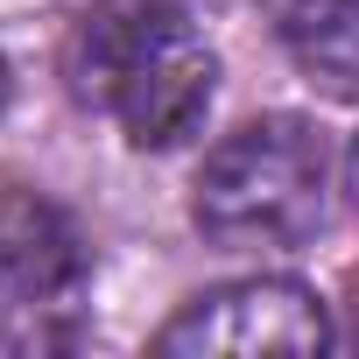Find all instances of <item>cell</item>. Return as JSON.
Masks as SVG:
<instances>
[{
  "instance_id": "cell-4",
  "label": "cell",
  "mask_w": 359,
  "mask_h": 359,
  "mask_svg": "<svg viewBox=\"0 0 359 359\" xmlns=\"http://www.w3.org/2000/svg\"><path fill=\"white\" fill-rule=\"evenodd\" d=\"M162 352H324L331 317L310 282L296 275H247L226 289H205L155 331Z\"/></svg>"
},
{
  "instance_id": "cell-2",
  "label": "cell",
  "mask_w": 359,
  "mask_h": 359,
  "mask_svg": "<svg viewBox=\"0 0 359 359\" xmlns=\"http://www.w3.org/2000/svg\"><path fill=\"white\" fill-rule=\"evenodd\" d=\"M331 148L296 113L233 127L191 184V219L219 254H289L324 226Z\"/></svg>"
},
{
  "instance_id": "cell-1",
  "label": "cell",
  "mask_w": 359,
  "mask_h": 359,
  "mask_svg": "<svg viewBox=\"0 0 359 359\" xmlns=\"http://www.w3.org/2000/svg\"><path fill=\"white\" fill-rule=\"evenodd\" d=\"M71 92L134 148H176L212 113L219 57L176 0H99L71 29Z\"/></svg>"
},
{
  "instance_id": "cell-5",
  "label": "cell",
  "mask_w": 359,
  "mask_h": 359,
  "mask_svg": "<svg viewBox=\"0 0 359 359\" xmlns=\"http://www.w3.org/2000/svg\"><path fill=\"white\" fill-rule=\"evenodd\" d=\"M282 43L317 92L359 106V0H296Z\"/></svg>"
},
{
  "instance_id": "cell-6",
  "label": "cell",
  "mask_w": 359,
  "mask_h": 359,
  "mask_svg": "<svg viewBox=\"0 0 359 359\" xmlns=\"http://www.w3.org/2000/svg\"><path fill=\"white\" fill-rule=\"evenodd\" d=\"M345 191H352V205H359V134H352V155H345Z\"/></svg>"
},
{
  "instance_id": "cell-3",
  "label": "cell",
  "mask_w": 359,
  "mask_h": 359,
  "mask_svg": "<svg viewBox=\"0 0 359 359\" xmlns=\"http://www.w3.org/2000/svg\"><path fill=\"white\" fill-rule=\"evenodd\" d=\"M92 261L64 205L43 191H0V338H57L50 317H71Z\"/></svg>"
},
{
  "instance_id": "cell-7",
  "label": "cell",
  "mask_w": 359,
  "mask_h": 359,
  "mask_svg": "<svg viewBox=\"0 0 359 359\" xmlns=\"http://www.w3.org/2000/svg\"><path fill=\"white\" fill-rule=\"evenodd\" d=\"M0 106H8V64H0Z\"/></svg>"
}]
</instances>
